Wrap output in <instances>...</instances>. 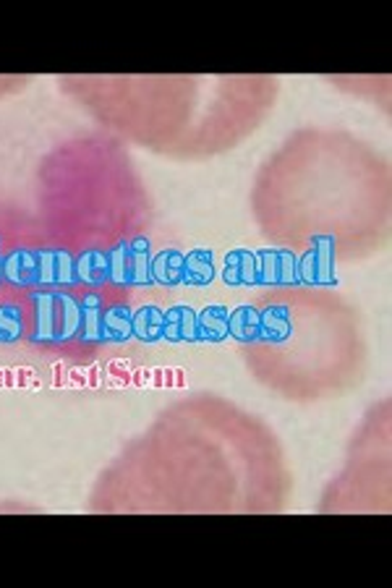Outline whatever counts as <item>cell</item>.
<instances>
[{
  "instance_id": "obj_1",
  "label": "cell",
  "mask_w": 392,
  "mask_h": 588,
  "mask_svg": "<svg viewBox=\"0 0 392 588\" xmlns=\"http://www.w3.org/2000/svg\"><path fill=\"white\" fill-rule=\"evenodd\" d=\"M299 277L306 285H332L335 283V238L317 236L311 249L299 256Z\"/></svg>"
},
{
  "instance_id": "obj_2",
  "label": "cell",
  "mask_w": 392,
  "mask_h": 588,
  "mask_svg": "<svg viewBox=\"0 0 392 588\" xmlns=\"http://www.w3.org/2000/svg\"><path fill=\"white\" fill-rule=\"evenodd\" d=\"M299 256L288 249L256 251V285H296Z\"/></svg>"
},
{
  "instance_id": "obj_3",
  "label": "cell",
  "mask_w": 392,
  "mask_h": 588,
  "mask_svg": "<svg viewBox=\"0 0 392 588\" xmlns=\"http://www.w3.org/2000/svg\"><path fill=\"white\" fill-rule=\"evenodd\" d=\"M29 312H32V340L55 342L58 338V291L29 294Z\"/></svg>"
},
{
  "instance_id": "obj_4",
  "label": "cell",
  "mask_w": 392,
  "mask_h": 588,
  "mask_svg": "<svg viewBox=\"0 0 392 588\" xmlns=\"http://www.w3.org/2000/svg\"><path fill=\"white\" fill-rule=\"evenodd\" d=\"M37 283L40 285H73L76 256L66 249L37 251Z\"/></svg>"
},
{
  "instance_id": "obj_5",
  "label": "cell",
  "mask_w": 392,
  "mask_h": 588,
  "mask_svg": "<svg viewBox=\"0 0 392 588\" xmlns=\"http://www.w3.org/2000/svg\"><path fill=\"white\" fill-rule=\"evenodd\" d=\"M165 319V335L162 340L170 342H184V340H199V324H196V312L186 304L170 306L167 312H162Z\"/></svg>"
},
{
  "instance_id": "obj_6",
  "label": "cell",
  "mask_w": 392,
  "mask_h": 588,
  "mask_svg": "<svg viewBox=\"0 0 392 588\" xmlns=\"http://www.w3.org/2000/svg\"><path fill=\"white\" fill-rule=\"evenodd\" d=\"M3 280L14 285H34L37 283V251L16 249L3 256Z\"/></svg>"
},
{
  "instance_id": "obj_7",
  "label": "cell",
  "mask_w": 392,
  "mask_h": 588,
  "mask_svg": "<svg viewBox=\"0 0 392 588\" xmlns=\"http://www.w3.org/2000/svg\"><path fill=\"white\" fill-rule=\"evenodd\" d=\"M79 309H81V330H79V340L84 342H100L102 338V314H105V304L102 295L84 294L79 298Z\"/></svg>"
},
{
  "instance_id": "obj_8",
  "label": "cell",
  "mask_w": 392,
  "mask_h": 588,
  "mask_svg": "<svg viewBox=\"0 0 392 588\" xmlns=\"http://www.w3.org/2000/svg\"><path fill=\"white\" fill-rule=\"evenodd\" d=\"M223 280L228 285H256V251L233 249L225 254Z\"/></svg>"
},
{
  "instance_id": "obj_9",
  "label": "cell",
  "mask_w": 392,
  "mask_h": 588,
  "mask_svg": "<svg viewBox=\"0 0 392 588\" xmlns=\"http://www.w3.org/2000/svg\"><path fill=\"white\" fill-rule=\"evenodd\" d=\"M152 246L144 236L129 241V285H149L152 280Z\"/></svg>"
},
{
  "instance_id": "obj_10",
  "label": "cell",
  "mask_w": 392,
  "mask_h": 588,
  "mask_svg": "<svg viewBox=\"0 0 392 588\" xmlns=\"http://www.w3.org/2000/svg\"><path fill=\"white\" fill-rule=\"evenodd\" d=\"M184 259L186 254L178 249H162L152 256V280L165 288L181 285L184 283Z\"/></svg>"
},
{
  "instance_id": "obj_11",
  "label": "cell",
  "mask_w": 392,
  "mask_h": 588,
  "mask_svg": "<svg viewBox=\"0 0 392 588\" xmlns=\"http://www.w3.org/2000/svg\"><path fill=\"white\" fill-rule=\"evenodd\" d=\"M134 312L129 304H113L105 309L102 314V338L113 340V342H126L129 338H134Z\"/></svg>"
},
{
  "instance_id": "obj_12",
  "label": "cell",
  "mask_w": 392,
  "mask_h": 588,
  "mask_svg": "<svg viewBox=\"0 0 392 588\" xmlns=\"http://www.w3.org/2000/svg\"><path fill=\"white\" fill-rule=\"evenodd\" d=\"M108 280V254L100 249L81 251L76 256V283L84 285H102Z\"/></svg>"
},
{
  "instance_id": "obj_13",
  "label": "cell",
  "mask_w": 392,
  "mask_h": 588,
  "mask_svg": "<svg viewBox=\"0 0 392 588\" xmlns=\"http://www.w3.org/2000/svg\"><path fill=\"white\" fill-rule=\"evenodd\" d=\"M81 330V309L79 298L71 294H58V342H69L79 338Z\"/></svg>"
},
{
  "instance_id": "obj_14",
  "label": "cell",
  "mask_w": 392,
  "mask_h": 588,
  "mask_svg": "<svg viewBox=\"0 0 392 588\" xmlns=\"http://www.w3.org/2000/svg\"><path fill=\"white\" fill-rule=\"evenodd\" d=\"M215 277V254L209 249H194L184 259L186 285H209Z\"/></svg>"
},
{
  "instance_id": "obj_15",
  "label": "cell",
  "mask_w": 392,
  "mask_h": 588,
  "mask_svg": "<svg viewBox=\"0 0 392 588\" xmlns=\"http://www.w3.org/2000/svg\"><path fill=\"white\" fill-rule=\"evenodd\" d=\"M228 317H231V312H228V306H223V304H212L202 314H196L199 340L220 342V340L228 338Z\"/></svg>"
},
{
  "instance_id": "obj_16",
  "label": "cell",
  "mask_w": 392,
  "mask_h": 588,
  "mask_svg": "<svg viewBox=\"0 0 392 588\" xmlns=\"http://www.w3.org/2000/svg\"><path fill=\"white\" fill-rule=\"evenodd\" d=\"M134 338L144 340V342H158L165 335V319H162V309L149 304V306H141L139 312H134Z\"/></svg>"
},
{
  "instance_id": "obj_17",
  "label": "cell",
  "mask_w": 392,
  "mask_h": 588,
  "mask_svg": "<svg viewBox=\"0 0 392 588\" xmlns=\"http://www.w3.org/2000/svg\"><path fill=\"white\" fill-rule=\"evenodd\" d=\"M293 324H291V314H288V306H270L264 312H259V338L272 340L280 342L291 335Z\"/></svg>"
},
{
  "instance_id": "obj_18",
  "label": "cell",
  "mask_w": 392,
  "mask_h": 588,
  "mask_svg": "<svg viewBox=\"0 0 392 588\" xmlns=\"http://www.w3.org/2000/svg\"><path fill=\"white\" fill-rule=\"evenodd\" d=\"M228 335L238 342H252L259 338V309L244 304L238 309H233L228 317Z\"/></svg>"
},
{
  "instance_id": "obj_19",
  "label": "cell",
  "mask_w": 392,
  "mask_h": 588,
  "mask_svg": "<svg viewBox=\"0 0 392 588\" xmlns=\"http://www.w3.org/2000/svg\"><path fill=\"white\" fill-rule=\"evenodd\" d=\"M26 333V317H24L22 304H0V340L14 342L24 338Z\"/></svg>"
},
{
  "instance_id": "obj_20",
  "label": "cell",
  "mask_w": 392,
  "mask_h": 588,
  "mask_svg": "<svg viewBox=\"0 0 392 588\" xmlns=\"http://www.w3.org/2000/svg\"><path fill=\"white\" fill-rule=\"evenodd\" d=\"M108 280L116 285H129V241H118L108 251Z\"/></svg>"
},
{
  "instance_id": "obj_21",
  "label": "cell",
  "mask_w": 392,
  "mask_h": 588,
  "mask_svg": "<svg viewBox=\"0 0 392 588\" xmlns=\"http://www.w3.org/2000/svg\"><path fill=\"white\" fill-rule=\"evenodd\" d=\"M108 371H110L113 377H118V380H120V385H129V382H131V374H129V369H126L123 363H110V366H108Z\"/></svg>"
},
{
  "instance_id": "obj_22",
  "label": "cell",
  "mask_w": 392,
  "mask_h": 588,
  "mask_svg": "<svg viewBox=\"0 0 392 588\" xmlns=\"http://www.w3.org/2000/svg\"><path fill=\"white\" fill-rule=\"evenodd\" d=\"M87 385L90 387L100 385V363H94L92 369L87 371Z\"/></svg>"
},
{
  "instance_id": "obj_23",
  "label": "cell",
  "mask_w": 392,
  "mask_h": 588,
  "mask_svg": "<svg viewBox=\"0 0 392 588\" xmlns=\"http://www.w3.org/2000/svg\"><path fill=\"white\" fill-rule=\"evenodd\" d=\"M32 377H34L32 369H19V371H16V385H29Z\"/></svg>"
},
{
  "instance_id": "obj_24",
  "label": "cell",
  "mask_w": 392,
  "mask_h": 588,
  "mask_svg": "<svg viewBox=\"0 0 392 588\" xmlns=\"http://www.w3.org/2000/svg\"><path fill=\"white\" fill-rule=\"evenodd\" d=\"M71 380H73L79 387L87 385V374H81V371H71Z\"/></svg>"
},
{
  "instance_id": "obj_25",
  "label": "cell",
  "mask_w": 392,
  "mask_h": 588,
  "mask_svg": "<svg viewBox=\"0 0 392 588\" xmlns=\"http://www.w3.org/2000/svg\"><path fill=\"white\" fill-rule=\"evenodd\" d=\"M149 377H152V385H165V380H162V369H155V371H149Z\"/></svg>"
},
{
  "instance_id": "obj_26",
  "label": "cell",
  "mask_w": 392,
  "mask_h": 588,
  "mask_svg": "<svg viewBox=\"0 0 392 588\" xmlns=\"http://www.w3.org/2000/svg\"><path fill=\"white\" fill-rule=\"evenodd\" d=\"M173 377H176V380H173V382H176V387L186 385V374L181 371V369H173Z\"/></svg>"
},
{
  "instance_id": "obj_27",
  "label": "cell",
  "mask_w": 392,
  "mask_h": 588,
  "mask_svg": "<svg viewBox=\"0 0 392 588\" xmlns=\"http://www.w3.org/2000/svg\"><path fill=\"white\" fill-rule=\"evenodd\" d=\"M63 385V377H61V363H55V387Z\"/></svg>"
}]
</instances>
